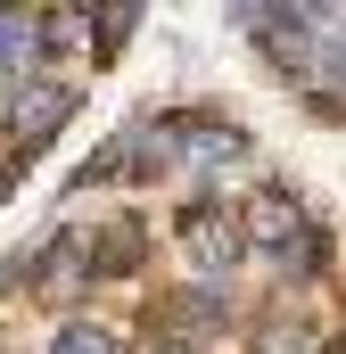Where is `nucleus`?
I'll return each mask as SVG.
<instances>
[{
	"label": "nucleus",
	"mask_w": 346,
	"mask_h": 354,
	"mask_svg": "<svg viewBox=\"0 0 346 354\" xmlns=\"http://www.w3.org/2000/svg\"><path fill=\"white\" fill-rule=\"evenodd\" d=\"M58 354H116V346H107V338H99V330H91V322H75V330H66V338H58Z\"/></svg>",
	"instance_id": "obj_6"
},
{
	"label": "nucleus",
	"mask_w": 346,
	"mask_h": 354,
	"mask_svg": "<svg viewBox=\"0 0 346 354\" xmlns=\"http://www.w3.org/2000/svg\"><path fill=\"white\" fill-rule=\"evenodd\" d=\"M66 115H75V91H66V83H33L25 99H17V140H25V149H42Z\"/></svg>",
	"instance_id": "obj_1"
},
{
	"label": "nucleus",
	"mask_w": 346,
	"mask_h": 354,
	"mask_svg": "<svg viewBox=\"0 0 346 354\" xmlns=\"http://www.w3.org/2000/svg\"><path fill=\"white\" fill-rule=\"evenodd\" d=\"M132 25H140V8H107V17H99V33H107V41H124Z\"/></svg>",
	"instance_id": "obj_7"
},
{
	"label": "nucleus",
	"mask_w": 346,
	"mask_h": 354,
	"mask_svg": "<svg viewBox=\"0 0 346 354\" xmlns=\"http://www.w3.org/2000/svg\"><path fill=\"white\" fill-rule=\"evenodd\" d=\"M99 248H107V256H99L107 272H132V264H140V223H107V239H99Z\"/></svg>",
	"instance_id": "obj_5"
},
{
	"label": "nucleus",
	"mask_w": 346,
	"mask_h": 354,
	"mask_svg": "<svg viewBox=\"0 0 346 354\" xmlns=\"http://www.w3.org/2000/svg\"><path fill=\"white\" fill-rule=\"evenodd\" d=\"M33 50H42V17H17V8H0V66L17 75Z\"/></svg>",
	"instance_id": "obj_4"
},
{
	"label": "nucleus",
	"mask_w": 346,
	"mask_h": 354,
	"mask_svg": "<svg viewBox=\"0 0 346 354\" xmlns=\"http://www.w3.org/2000/svg\"><path fill=\"white\" fill-rule=\"evenodd\" d=\"M297 198H280V189H256V206H248V248H289L297 239Z\"/></svg>",
	"instance_id": "obj_2"
},
{
	"label": "nucleus",
	"mask_w": 346,
	"mask_h": 354,
	"mask_svg": "<svg viewBox=\"0 0 346 354\" xmlns=\"http://www.w3.org/2000/svg\"><path fill=\"white\" fill-rule=\"evenodd\" d=\"M181 239H190V264H198V272L231 264V248H239V231H231V223H215V206H198V214L181 223Z\"/></svg>",
	"instance_id": "obj_3"
}]
</instances>
